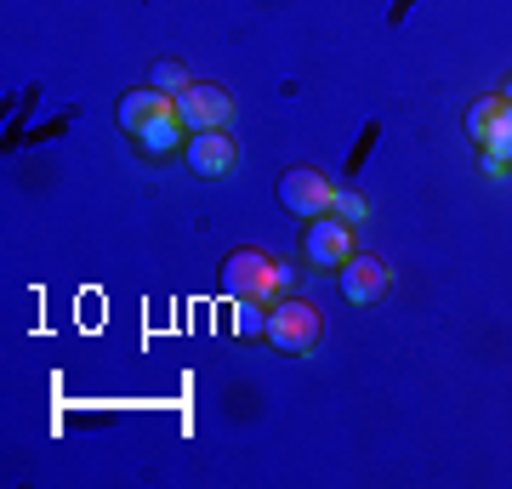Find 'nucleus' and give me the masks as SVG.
<instances>
[{"mask_svg": "<svg viewBox=\"0 0 512 489\" xmlns=\"http://www.w3.org/2000/svg\"><path fill=\"white\" fill-rule=\"evenodd\" d=\"M222 290L228 296H256V302H268V296H285L291 290V268H279L268 251H234L222 262Z\"/></svg>", "mask_w": 512, "mask_h": 489, "instance_id": "obj_1", "label": "nucleus"}, {"mask_svg": "<svg viewBox=\"0 0 512 489\" xmlns=\"http://www.w3.org/2000/svg\"><path fill=\"white\" fill-rule=\"evenodd\" d=\"M319 330H325V319H319V308L313 302H302V296H285V302H274L268 308V342L279 347V353H308L313 342H319Z\"/></svg>", "mask_w": 512, "mask_h": 489, "instance_id": "obj_2", "label": "nucleus"}, {"mask_svg": "<svg viewBox=\"0 0 512 489\" xmlns=\"http://www.w3.org/2000/svg\"><path fill=\"white\" fill-rule=\"evenodd\" d=\"M279 205H285L291 217L313 222L336 205V182H330L325 171H313V165H291V171L279 177Z\"/></svg>", "mask_w": 512, "mask_h": 489, "instance_id": "obj_3", "label": "nucleus"}, {"mask_svg": "<svg viewBox=\"0 0 512 489\" xmlns=\"http://www.w3.org/2000/svg\"><path fill=\"white\" fill-rule=\"evenodd\" d=\"M171 109H177V120H183L188 131H228L234 97H228L222 86H205V80H194L188 91H177V97H171Z\"/></svg>", "mask_w": 512, "mask_h": 489, "instance_id": "obj_4", "label": "nucleus"}, {"mask_svg": "<svg viewBox=\"0 0 512 489\" xmlns=\"http://www.w3.org/2000/svg\"><path fill=\"white\" fill-rule=\"evenodd\" d=\"M302 251H308L313 268H342L353 256V222H342L336 211H325V217L308 222V234H302Z\"/></svg>", "mask_w": 512, "mask_h": 489, "instance_id": "obj_5", "label": "nucleus"}, {"mask_svg": "<svg viewBox=\"0 0 512 489\" xmlns=\"http://www.w3.org/2000/svg\"><path fill=\"white\" fill-rule=\"evenodd\" d=\"M183 160L194 165V177H228L239 165V143L228 137V131H188V143H183Z\"/></svg>", "mask_w": 512, "mask_h": 489, "instance_id": "obj_6", "label": "nucleus"}, {"mask_svg": "<svg viewBox=\"0 0 512 489\" xmlns=\"http://www.w3.org/2000/svg\"><path fill=\"white\" fill-rule=\"evenodd\" d=\"M336 273H342V296H348V302H359V308L382 302L387 285H393V273H387L382 256H348Z\"/></svg>", "mask_w": 512, "mask_h": 489, "instance_id": "obj_7", "label": "nucleus"}, {"mask_svg": "<svg viewBox=\"0 0 512 489\" xmlns=\"http://www.w3.org/2000/svg\"><path fill=\"white\" fill-rule=\"evenodd\" d=\"M137 137V154H148V160H165V154H177V148L188 143V126L177 120V109H165V114H154L143 131H131Z\"/></svg>", "mask_w": 512, "mask_h": 489, "instance_id": "obj_8", "label": "nucleus"}, {"mask_svg": "<svg viewBox=\"0 0 512 489\" xmlns=\"http://www.w3.org/2000/svg\"><path fill=\"white\" fill-rule=\"evenodd\" d=\"M165 109H171V97H165V91L137 86V91H126V97H120V126H126V131H143L148 120H154V114H165Z\"/></svg>", "mask_w": 512, "mask_h": 489, "instance_id": "obj_9", "label": "nucleus"}, {"mask_svg": "<svg viewBox=\"0 0 512 489\" xmlns=\"http://www.w3.org/2000/svg\"><path fill=\"white\" fill-rule=\"evenodd\" d=\"M507 109V103H501V91H495V97H478L473 109H467V143H490V126H495V114Z\"/></svg>", "mask_w": 512, "mask_h": 489, "instance_id": "obj_10", "label": "nucleus"}, {"mask_svg": "<svg viewBox=\"0 0 512 489\" xmlns=\"http://www.w3.org/2000/svg\"><path fill=\"white\" fill-rule=\"evenodd\" d=\"M148 86H154V91H165V97H177V91H188V86H194V74H188L183 63H177V57H160V63L148 69Z\"/></svg>", "mask_w": 512, "mask_h": 489, "instance_id": "obj_11", "label": "nucleus"}, {"mask_svg": "<svg viewBox=\"0 0 512 489\" xmlns=\"http://www.w3.org/2000/svg\"><path fill=\"white\" fill-rule=\"evenodd\" d=\"M478 154H484V160H501L512 171V109H501L495 114V126H490V143L478 148Z\"/></svg>", "mask_w": 512, "mask_h": 489, "instance_id": "obj_12", "label": "nucleus"}, {"mask_svg": "<svg viewBox=\"0 0 512 489\" xmlns=\"http://www.w3.org/2000/svg\"><path fill=\"white\" fill-rule=\"evenodd\" d=\"M234 330L239 336H262L268 330V308L256 296H234Z\"/></svg>", "mask_w": 512, "mask_h": 489, "instance_id": "obj_13", "label": "nucleus"}, {"mask_svg": "<svg viewBox=\"0 0 512 489\" xmlns=\"http://www.w3.org/2000/svg\"><path fill=\"white\" fill-rule=\"evenodd\" d=\"M330 211H336L342 222H365V200H359V194H348V188H336V205H330Z\"/></svg>", "mask_w": 512, "mask_h": 489, "instance_id": "obj_14", "label": "nucleus"}, {"mask_svg": "<svg viewBox=\"0 0 512 489\" xmlns=\"http://www.w3.org/2000/svg\"><path fill=\"white\" fill-rule=\"evenodd\" d=\"M501 103H507V109H512V74H507V80H501Z\"/></svg>", "mask_w": 512, "mask_h": 489, "instance_id": "obj_15", "label": "nucleus"}]
</instances>
